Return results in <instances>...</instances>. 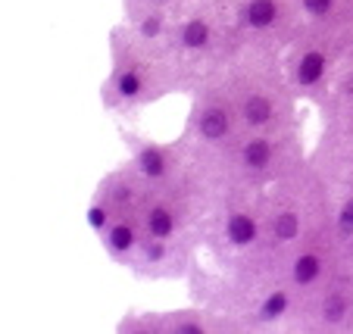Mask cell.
<instances>
[{
    "label": "cell",
    "mask_w": 353,
    "mask_h": 334,
    "mask_svg": "<svg viewBox=\"0 0 353 334\" xmlns=\"http://www.w3.org/2000/svg\"><path fill=\"white\" fill-rule=\"evenodd\" d=\"M200 132H203V138H210V140L222 138V134L228 132V116L222 113L219 107L207 109V113H203V119H200Z\"/></svg>",
    "instance_id": "1"
},
{
    "label": "cell",
    "mask_w": 353,
    "mask_h": 334,
    "mask_svg": "<svg viewBox=\"0 0 353 334\" xmlns=\"http://www.w3.org/2000/svg\"><path fill=\"white\" fill-rule=\"evenodd\" d=\"M247 22L254 28H266L275 22V3L272 0H254L250 7H247Z\"/></svg>",
    "instance_id": "2"
},
{
    "label": "cell",
    "mask_w": 353,
    "mask_h": 334,
    "mask_svg": "<svg viewBox=\"0 0 353 334\" xmlns=\"http://www.w3.org/2000/svg\"><path fill=\"white\" fill-rule=\"evenodd\" d=\"M322 69H325L322 54H307L303 60H300V69H297L300 85H313V81H319L322 79Z\"/></svg>",
    "instance_id": "3"
},
{
    "label": "cell",
    "mask_w": 353,
    "mask_h": 334,
    "mask_svg": "<svg viewBox=\"0 0 353 334\" xmlns=\"http://www.w3.org/2000/svg\"><path fill=\"white\" fill-rule=\"evenodd\" d=\"M256 234V225L254 219H247V216H234L232 222H228V238H232L234 244H250Z\"/></svg>",
    "instance_id": "4"
},
{
    "label": "cell",
    "mask_w": 353,
    "mask_h": 334,
    "mask_svg": "<svg viewBox=\"0 0 353 334\" xmlns=\"http://www.w3.org/2000/svg\"><path fill=\"white\" fill-rule=\"evenodd\" d=\"M244 116L250 125H263V122H269V116H272V103H269L266 97H250V101L244 103Z\"/></svg>",
    "instance_id": "5"
},
{
    "label": "cell",
    "mask_w": 353,
    "mask_h": 334,
    "mask_svg": "<svg viewBox=\"0 0 353 334\" xmlns=\"http://www.w3.org/2000/svg\"><path fill=\"white\" fill-rule=\"evenodd\" d=\"M316 275H319V260H316L313 253L300 256V260L294 262V281H297V284H310V281H316Z\"/></svg>",
    "instance_id": "6"
},
{
    "label": "cell",
    "mask_w": 353,
    "mask_h": 334,
    "mask_svg": "<svg viewBox=\"0 0 353 334\" xmlns=\"http://www.w3.org/2000/svg\"><path fill=\"white\" fill-rule=\"evenodd\" d=\"M269 156H272V147H269L266 140H254V144H247V150H244V163L250 169H263L269 163Z\"/></svg>",
    "instance_id": "7"
},
{
    "label": "cell",
    "mask_w": 353,
    "mask_h": 334,
    "mask_svg": "<svg viewBox=\"0 0 353 334\" xmlns=\"http://www.w3.org/2000/svg\"><path fill=\"white\" fill-rule=\"evenodd\" d=\"M141 169H144V175L147 178H160L163 175V169H166V163H163V154L160 150H144V154H141Z\"/></svg>",
    "instance_id": "8"
},
{
    "label": "cell",
    "mask_w": 353,
    "mask_h": 334,
    "mask_svg": "<svg viewBox=\"0 0 353 334\" xmlns=\"http://www.w3.org/2000/svg\"><path fill=\"white\" fill-rule=\"evenodd\" d=\"M207 38H210V32H207L203 22H188L185 25V44L188 47H203L207 44Z\"/></svg>",
    "instance_id": "9"
},
{
    "label": "cell",
    "mask_w": 353,
    "mask_h": 334,
    "mask_svg": "<svg viewBox=\"0 0 353 334\" xmlns=\"http://www.w3.org/2000/svg\"><path fill=\"white\" fill-rule=\"evenodd\" d=\"M134 244V234L128 225H113V231H110V247L113 250H128Z\"/></svg>",
    "instance_id": "10"
},
{
    "label": "cell",
    "mask_w": 353,
    "mask_h": 334,
    "mask_svg": "<svg viewBox=\"0 0 353 334\" xmlns=\"http://www.w3.org/2000/svg\"><path fill=\"white\" fill-rule=\"evenodd\" d=\"M150 231H154L157 238H166V234L172 231V216H169L166 209H154V213H150Z\"/></svg>",
    "instance_id": "11"
},
{
    "label": "cell",
    "mask_w": 353,
    "mask_h": 334,
    "mask_svg": "<svg viewBox=\"0 0 353 334\" xmlns=\"http://www.w3.org/2000/svg\"><path fill=\"white\" fill-rule=\"evenodd\" d=\"M275 234H279L281 241H291L294 234H297V216H291V213L279 216V222H275Z\"/></svg>",
    "instance_id": "12"
},
{
    "label": "cell",
    "mask_w": 353,
    "mask_h": 334,
    "mask_svg": "<svg viewBox=\"0 0 353 334\" xmlns=\"http://www.w3.org/2000/svg\"><path fill=\"white\" fill-rule=\"evenodd\" d=\"M285 306H288V297L285 294H272L269 297V303L263 306V315H266V319H275V315L285 313Z\"/></svg>",
    "instance_id": "13"
},
{
    "label": "cell",
    "mask_w": 353,
    "mask_h": 334,
    "mask_svg": "<svg viewBox=\"0 0 353 334\" xmlns=\"http://www.w3.org/2000/svg\"><path fill=\"white\" fill-rule=\"evenodd\" d=\"M119 91L125 94V97H132V94H138L141 91V79H138V72H125L119 79Z\"/></svg>",
    "instance_id": "14"
},
{
    "label": "cell",
    "mask_w": 353,
    "mask_h": 334,
    "mask_svg": "<svg viewBox=\"0 0 353 334\" xmlns=\"http://www.w3.org/2000/svg\"><path fill=\"white\" fill-rule=\"evenodd\" d=\"M341 315H344V300H341V297H328V303H325V319H328V322H338Z\"/></svg>",
    "instance_id": "15"
},
{
    "label": "cell",
    "mask_w": 353,
    "mask_h": 334,
    "mask_svg": "<svg viewBox=\"0 0 353 334\" xmlns=\"http://www.w3.org/2000/svg\"><path fill=\"white\" fill-rule=\"evenodd\" d=\"M303 7H307L310 13L322 16V13H328V10H332V0H303Z\"/></svg>",
    "instance_id": "16"
},
{
    "label": "cell",
    "mask_w": 353,
    "mask_h": 334,
    "mask_svg": "<svg viewBox=\"0 0 353 334\" xmlns=\"http://www.w3.org/2000/svg\"><path fill=\"white\" fill-rule=\"evenodd\" d=\"M341 228H344V231H353V200L341 209Z\"/></svg>",
    "instance_id": "17"
},
{
    "label": "cell",
    "mask_w": 353,
    "mask_h": 334,
    "mask_svg": "<svg viewBox=\"0 0 353 334\" xmlns=\"http://www.w3.org/2000/svg\"><path fill=\"white\" fill-rule=\"evenodd\" d=\"M157 28H160V22H157V19H147V25H144V34H157Z\"/></svg>",
    "instance_id": "18"
},
{
    "label": "cell",
    "mask_w": 353,
    "mask_h": 334,
    "mask_svg": "<svg viewBox=\"0 0 353 334\" xmlns=\"http://www.w3.org/2000/svg\"><path fill=\"white\" fill-rule=\"evenodd\" d=\"M91 222L94 225H103V213H100V209H91Z\"/></svg>",
    "instance_id": "19"
}]
</instances>
